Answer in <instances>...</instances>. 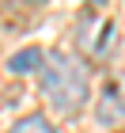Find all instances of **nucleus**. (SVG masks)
<instances>
[{
  "label": "nucleus",
  "instance_id": "nucleus-4",
  "mask_svg": "<svg viewBox=\"0 0 125 133\" xmlns=\"http://www.w3.org/2000/svg\"><path fill=\"white\" fill-rule=\"evenodd\" d=\"M42 61H46V53H42L38 46H23V50H15V53L8 57V69L23 76V72H38Z\"/></svg>",
  "mask_w": 125,
  "mask_h": 133
},
{
  "label": "nucleus",
  "instance_id": "nucleus-5",
  "mask_svg": "<svg viewBox=\"0 0 125 133\" xmlns=\"http://www.w3.org/2000/svg\"><path fill=\"white\" fill-rule=\"evenodd\" d=\"M8 133H57V125H53L46 114H38V110H34V114H23V118L11 125Z\"/></svg>",
  "mask_w": 125,
  "mask_h": 133
},
{
  "label": "nucleus",
  "instance_id": "nucleus-3",
  "mask_svg": "<svg viewBox=\"0 0 125 133\" xmlns=\"http://www.w3.org/2000/svg\"><path fill=\"white\" fill-rule=\"evenodd\" d=\"M95 118L102 125H117L125 118V72H117V76L106 80L102 95H99V107H95Z\"/></svg>",
  "mask_w": 125,
  "mask_h": 133
},
{
  "label": "nucleus",
  "instance_id": "nucleus-2",
  "mask_svg": "<svg viewBox=\"0 0 125 133\" xmlns=\"http://www.w3.org/2000/svg\"><path fill=\"white\" fill-rule=\"evenodd\" d=\"M76 42H80V50L87 57L102 61V57H110V50H114V42H117V27L99 8H87L80 15V23H76Z\"/></svg>",
  "mask_w": 125,
  "mask_h": 133
},
{
  "label": "nucleus",
  "instance_id": "nucleus-1",
  "mask_svg": "<svg viewBox=\"0 0 125 133\" xmlns=\"http://www.w3.org/2000/svg\"><path fill=\"white\" fill-rule=\"evenodd\" d=\"M38 80H42V95L61 114H76L87 103V88H91L87 65L80 57H72V53H64V50H49V57L38 69Z\"/></svg>",
  "mask_w": 125,
  "mask_h": 133
}]
</instances>
